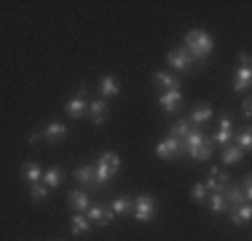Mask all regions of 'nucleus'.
<instances>
[{
	"instance_id": "obj_1",
	"label": "nucleus",
	"mask_w": 252,
	"mask_h": 241,
	"mask_svg": "<svg viewBox=\"0 0 252 241\" xmlns=\"http://www.w3.org/2000/svg\"><path fill=\"white\" fill-rule=\"evenodd\" d=\"M183 48L190 54L193 64H207L209 57H212V51H215V38L207 30H190V32L185 35Z\"/></svg>"
},
{
	"instance_id": "obj_2",
	"label": "nucleus",
	"mask_w": 252,
	"mask_h": 241,
	"mask_svg": "<svg viewBox=\"0 0 252 241\" xmlns=\"http://www.w3.org/2000/svg\"><path fill=\"white\" fill-rule=\"evenodd\" d=\"M180 142H183V155H190V158H196V161H209L215 153L212 140H209L201 129H190Z\"/></svg>"
},
{
	"instance_id": "obj_3",
	"label": "nucleus",
	"mask_w": 252,
	"mask_h": 241,
	"mask_svg": "<svg viewBox=\"0 0 252 241\" xmlns=\"http://www.w3.org/2000/svg\"><path fill=\"white\" fill-rule=\"evenodd\" d=\"M121 169V158H118V153H113V150H105V153L97 158V164H94V180H97V188L102 190L107 182L113 180V174Z\"/></svg>"
},
{
	"instance_id": "obj_4",
	"label": "nucleus",
	"mask_w": 252,
	"mask_h": 241,
	"mask_svg": "<svg viewBox=\"0 0 252 241\" xmlns=\"http://www.w3.org/2000/svg\"><path fill=\"white\" fill-rule=\"evenodd\" d=\"M156 209H158V204H156L153 196H148V193H140V196L134 198V207H131V214H134L137 222H151L156 217Z\"/></svg>"
},
{
	"instance_id": "obj_5",
	"label": "nucleus",
	"mask_w": 252,
	"mask_h": 241,
	"mask_svg": "<svg viewBox=\"0 0 252 241\" xmlns=\"http://www.w3.org/2000/svg\"><path fill=\"white\" fill-rule=\"evenodd\" d=\"M233 118H231V113H223L220 116V123H218V131H215L209 140H212V145H220V148H225V145H231L233 142Z\"/></svg>"
},
{
	"instance_id": "obj_6",
	"label": "nucleus",
	"mask_w": 252,
	"mask_h": 241,
	"mask_svg": "<svg viewBox=\"0 0 252 241\" xmlns=\"http://www.w3.org/2000/svg\"><path fill=\"white\" fill-rule=\"evenodd\" d=\"M156 155L161 161H177L183 155V142L175 140V137H166V140H161L156 145Z\"/></svg>"
},
{
	"instance_id": "obj_7",
	"label": "nucleus",
	"mask_w": 252,
	"mask_h": 241,
	"mask_svg": "<svg viewBox=\"0 0 252 241\" xmlns=\"http://www.w3.org/2000/svg\"><path fill=\"white\" fill-rule=\"evenodd\" d=\"M166 62H169L172 70H180V72H190V67H193V59H190V54L185 51L183 46L172 48V51L166 54Z\"/></svg>"
},
{
	"instance_id": "obj_8",
	"label": "nucleus",
	"mask_w": 252,
	"mask_h": 241,
	"mask_svg": "<svg viewBox=\"0 0 252 241\" xmlns=\"http://www.w3.org/2000/svg\"><path fill=\"white\" fill-rule=\"evenodd\" d=\"M113 214L107 207H99V204H92V207L86 209V220L92 222V225H99V228H107V225H113Z\"/></svg>"
},
{
	"instance_id": "obj_9",
	"label": "nucleus",
	"mask_w": 252,
	"mask_h": 241,
	"mask_svg": "<svg viewBox=\"0 0 252 241\" xmlns=\"http://www.w3.org/2000/svg\"><path fill=\"white\" fill-rule=\"evenodd\" d=\"M86 107H89V102H86V86H81L75 91L73 99H67V105H64V113H67L70 118H81L83 113H86Z\"/></svg>"
},
{
	"instance_id": "obj_10",
	"label": "nucleus",
	"mask_w": 252,
	"mask_h": 241,
	"mask_svg": "<svg viewBox=\"0 0 252 241\" xmlns=\"http://www.w3.org/2000/svg\"><path fill=\"white\" fill-rule=\"evenodd\" d=\"M212 118H215V110L207 105V102H201V105H196L193 110H190V116H188V123H193L196 129H199V126L209 123Z\"/></svg>"
},
{
	"instance_id": "obj_11",
	"label": "nucleus",
	"mask_w": 252,
	"mask_h": 241,
	"mask_svg": "<svg viewBox=\"0 0 252 241\" xmlns=\"http://www.w3.org/2000/svg\"><path fill=\"white\" fill-rule=\"evenodd\" d=\"M67 134H70L67 126L59 123V120H51V123L40 131V137H43L46 142H62V140H67Z\"/></svg>"
},
{
	"instance_id": "obj_12",
	"label": "nucleus",
	"mask_w": 252,
	"mask_h": 241,
	"mask_svg": "<svg viewBox=\"0 0 252 241\" xmlns=\"http://www.w3.org/2000/svg\"><path fill=\"white\" fill-rule=\"evenodd\" d=\"M107 102L105 99H94V102H89V107H86V116H89V120H92V123H105L107 120Z\"/></svg>"
},
{
	"instance_id": "obj_13",
	"label": "nucleus",
	"mask_w": 252,
	"mask_h": 241,
	"mask_svg": "<svg viewBox=\"0 0 252 241\" xmlns=\"http://www.w3.org/2000/svg\"><path fill=\"white\" fill-rule=\"evenodd\" d=\"M73 177H75V182L78 185H83L86 190H99L97 188V180H94V166H78L75 172H73Z\"/></svg>"
},
{
	"instance_id": "obj_14",
	"label": "nucleus",
	"mask_w": 252,
	"mask_h": 241,
	"mask_svg": "<svg viewBox=\"0 0 252 241\" xmlns=\"http://www.w3.org/2000/svg\"><path fill=\"white\" fill-rule=\"evenodd\" d=\"M67 201H70V207H73L78 214H86V209L92 207V196H89V190H70Z\"/></svg>"
},
{
	"instance_id": "obj_15",
	"label": "nucleus",
	"mask_w": 252,
	"mask_h": 241,
	"mask_svg": "<svg viewBox=\"0 0 252 241\" xmlns=\"http://www.w3.org/2000/svg\"><path fill=\"white\" fill-rule=\"evenodd\" d=\"M158 105L164 113H177L183 105V91H164L158 96Z\"/></svg>"
},
{
	"instance_id": "obj_16",
	"label": "nucleus",
	"mask_w": 252,
	"mask_h": 241,
	"mask_svg": "<svg viewBox=\"0 0 252 241\" xmlns=\"http://www.w3.org/2000/svg\"><path fill=\"white\" fill-rule=\"evenodd\" d=\"M153 83L158 89H164V91H180V78L169 75V72H164V70L153 72Z\"/></svg>"
},
{
	"instance_id": "obj_17",
	"label": "nucleus",
	"mask_w": 252,
	"mask_h": 241,
	"mask_svg": "<svg viewBox=\"0 0 252 241\" xmlns=\"http://www.w3.org/2000/svg\"><path fill=\"white\" fill-rule=\"evenodd\" d=\"M250 83H252V67H242V64H239L236 75H233V83H231L233 91H247Z\"/></svg>"
},
{
	"instance_id": "obj_18",
	"label": "nucleus",
	"mask_w": 252,
	"mask_h": 241,
	"mask_svg": "<svg viewBox=\"0 0 252 241\" xmlns=\"http://www.w3.org/2000/svg\"><path fill=\"white\" fill-rule=\"evenodd\" d=\"M99 94L105 96V99H110V96H118V94H121V86H118L116 75H102V78H99Z\"/></svg>"
},
{
	"instance_id": "obj_19",
	"label": "nucleus",
	"mask_w": 252,
	"mask_h": 241,
	"mask_svg": "<svg viewBox=\"0 0 252 241\" xmlns=\"http://www.w3.org/2000/svg\"><path fill=\"white\" fill-rule=\"evenodd\" d=\"M19 174H22V180H27L30 185H35V182H40V180H43V169L35 164V161H27V164H22Z\"/></svg>"
},
{
	"instance_id": "obj_20",
	"label": "nucleus",
	"mask_w": 252,
	"mask_h": 241,
	"mask_svg": "<svg viewBox=\"0 0 252 241\" xmlns=\"http://www.w3.org/2000/svg\"><path fill=\"white\" fill-rule=\"evenodd\" d=\"M250 217H252V207H250V204H239V207H231V222H233L236 228L247 225Z\"/></svg>"
},
{
	"instance_id": "obj_21",
	"label": "nucleus",
	"mask_w": 252,
	"mask_h": 241,
	"mask_svg": "<svg viewBox=\"0 0 252 241\" xmlns=\"http://www.w3.org/2000/svg\"><path fill=\"white\" fill-rule=\"evenodd\" d=\"M207 180H209V182H215L223 193H225L228 185H231V174H228L225 169H220V166H212V169H209V177H207Z\"/></svg>"
},
{
	"instance_id": "obj_22",
	"label": "nucleus",
	"mask_w": 252,
	"mask_h": 241,
	"mask_svg": "<svg viewBox=\"0 0 252 241\" xmlns=\"http://www.w3.org/2000/svg\"><path fill=\"white\" fill-rule=\"evenodd\" d=\"M40 182H43L49 190L59 188V185H62V169H59V166H49V169H43V180H40Z\"/></svg>"
},
{
	"instance_id": "obj_23",
	"label": "nucleus",
	"mask_w": 252,
	"mask_h": 241,
	"mask_svg": "<svg viewBox=\"0 0 252 241\" xmlns=\"http://www.w3.org/2000/svg\"><path fill=\"white\" fill-rule=\"evenodd\" d=\"M70 231H73V236H86L92 231V222L86 220V214H75L70 217Z\"/></svg>"
},
{
	"instance_id": "obj_24",
	"label": "nucleus",
	"mask_w": 252,
	"mask_h": 241,
	"mask_svg": "<svg viewBox=\"0 0 252 241\" xmlns=\"http://www.w3.org/2000/svg\"><path fill=\"white\" fill-rule=\"evenodd\" d=\"M207 204H209V209H212V214H223V212H228V209H231L223 193H209V196H207Z\"/></svg>"
},
{
	"instance_id": "obj_25",
	"label": "nucleus",
	"mask_w": 252,
	"mask_h": 241,
	"mask_svg": "<svg viewBox=\"0 0 252 241\" xmlns=\"http://www.w3.org/2000/svg\"><path fill=\"white\" fill-rule=\"evenodd\" d=\"M242 158H244V150H239L236 142H231V145H225V148H223V164H225V166L239 164Z\"/></svg>"
},
{
	"instance_id": "obj_26",
	"label": "nucleus",
	"mask_w": 252,
	"mask_h": 241,
	"mask_svg": "<svg viewBox=\"0 0 252 241\" xmlns=\"http://www.w3.org/2000/svg\"><path fill=\"white\" fill-rule=\"evenodd\" d=\"M233 142H236L239 150L247 153V150L252 148V129H250V126H244L242 131H233Z\"/></svg>"
},
{
	"instance_id": "obj_27",
	"label": "nucleus",
	"mask_w": 252,
	"mask_h": 241,
	"mask_svg": "<svg viewBox=\"0 0 252 241\" xmlns=\"http://www.w3.org/2000/svg\"><path fill=\"white\" fill-rule=\"evenodd\" d=\"M131 207H134V201H131V198L116 196V198H113V204H110V212H113V214H129Z\"/></svg>"
},
{
	"instance_id": "obj_28",
	"label": "nucleus",
	"mask_w": 252,
	"mask_h": 241,
	"mask_svg": "<svg viewBox=\"0 0 252 241\" xmlns=\"http://www.w3.org/2000/svg\"><path fill=\"white\" fill-rule=\"evenodd\" d=\"M188 131H190V123H188V120H175V123L169 126V137H175V140H183Z\"/></svg>"
},
{
	"instance_id": "obj_29",
	"label": "nucleus",
	"mask_w": 252,
	"mask_h": 241,
	"mask_svg": "<svg viewBox=\"0 0 252 241\" xmlns=\"http://www.w3.org/2000/svg\"><path fill=\"white\" fill-rule=\"evenodd\" d=\"M30 198H32V201H46V198H49V188H46L43 182L30 185Z\"/></svg>"
},
{
	"instance_id": "obj_30",
	"label": "nucleus",
	"mask_w": 252,
	"mask_h": 241,
	"mask_svg": "<svg viewBox=\"0 0 252 241\" xmlns=\"http://www.w3.org/2000/svg\"><path fill=\"white\" fill-rule=\"evenodd\" d=\"M207 188H204V182H196L193 188H190V198H193V204H207Z\"/></svg>"
},
{
	"instance_id": "obj_31",
	"label": "nucleus",
	"mask_w": 252,
	"mask_h": 241,
	"mask_svg": "<svg viewBox=\"0 0 252 241\" xmlns=\"http://www.w3.org/2000/svg\"><path fill=\"white\" fill-rule=\"evenodd\" d=\"M239 188H242V193H244V198H252V180H250V174H244V180H242V185H239Z\"/></svg>"
},
{
	"instance_id": "obj_32",
	"label": "nucleus",
	"mask_w": 252,
	"mask_h": 241,
	"mask_svg": "<svg viewBox=\"0 0 252 241\" xmlns=\"http://www.w3.org/2000/svg\"><path fill=\"white\" fill-rule=\"evenodd\" d=\"M242 113H244V118H250V116H252V102H250V96L242 102Z\"/></svg>"
},
{
	"instance_id": "obj_33",
	"label": "nucleus",
	"mask_w": 252,
	"mask_h": 241,
	"mask_svg": "<svg viewBox=\"0 0 252 241\" xmlns=\"http://www.w3.org/2000/svg\"><path fill=\"white\" fill-rule=\"evenodd\" d=\"M250 62H252V57H250L247 51H242V54H239V64H242V67H250Z\"/></svg>"
},
{
	"instance_id": "obj_34",
	"label": "nucleus",
	"mask_w": 252,
	"mask_h": 241,
	"mask_svg": "<svg viewBox=\"0 0 252 241\" xmlns=\"http://www.w3.org/2000/svg\"><path fill=\"white\" fill-rule=\"evenodd\" d=\"M38 140H40V131H30L27 142H32V145H35V142H38Z\"/></svg>"
}]
</instances>
